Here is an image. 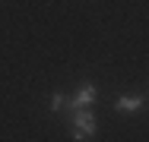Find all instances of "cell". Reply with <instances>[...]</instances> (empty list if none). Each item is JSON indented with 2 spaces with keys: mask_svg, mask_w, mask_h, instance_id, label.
Masks as SVG:
<instances>
[{
  "mask_svg": "<svg viewBox=\"0 0 149 142\" xmlns=\"http://www.w3.org/2000/svg\"><path fill=\"white\" fill-rule=\"evenodd\" d=\"M143 104H146L143 95H120L118 101H114V111H120V114H136Z\"/></svg>",
  "mask_w": 149,
  "mask_h": 142,
  "instance_id": "3",
  "label": "cell"
},
{
  "mask_svg": "<svg viewBox=\"0 0 149 142\" xmlns=\"http://www.w3.org/2000/svg\"><path fill=\"white\" fill-rule=\"evenodd\" d=\"M95 98H98V88L92 82H83L67 98V108H70V111H83V108H92V104H95Z\"/></svg>",
  "mask_w": 149,
  "mask_h": 142,
  "instance_id": "2",
  "label": "cell"
},
{
  "mask_svg": "<svg viewBox=\"0 0 149 142\" xmlns=\"http://www.w3.org/2000/svg\"><path fill=\"white\" fill-rule=\"evenodd\" d=\"M95 130H98V120H95V114L89 108H83V111H70V136L76 142H86L95 136Z\"/></svg>",
  "mask_w": 149,
  "mask_h": 142,
  "instance_id": "1",
  "label": "cell"
},
{
  "mask_svg": "<svg viewBox=\"0 0 149 142\" xmlns=\"http://www.w3.org/2000/svg\"><path fill=\"white\" fill-rule=\"evenodd\" d=\"M63 108H67V95H63V92H54V95L48 98V111L57 114V111H63Z\"/></svg>",
  "mask_w": 149,
  "mask_h": 142,
  "instance_id": "4",
  "label": "cell"
}]
</instances>
